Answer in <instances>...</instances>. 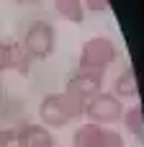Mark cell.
Returning <instances> with one entry per match:
<instances>
[{
    "label": "cell",
    "mask_w": 144,
    "mask_h": 147,
    "mask_svg": "<svg viewBox=\"0 0 144 147\" xmlns=\"http://www.w3.org/2000/svg\"><path fill=\"white\" fill-rule=\"evenodd\" d=\"M82 109H85V103H80L70 93H49V96H44V101L39 106V116L46 129H62L75 116H80Z\"/></svg>",
    "instance_id": "6da1fadb"
},
{
    "label": "cell",
    "mask_w": 144,
    "mask_h": 147,
    "mask_svg": "<svg viewBox=\"0 0 144 147\" xmlns=\"http://www.w3.org/2000/svg\"><path fill=\"white\" fill-rule=\"evenodd\" d=\"M54 44H57V31L52 28V23L46 21H33L28 28H26V36H23V54L28 62H36V59H46L52 57L54 52Z\"/></svg>",
    "instance_id": "7a4b0ae2"
},
{
    "label": "cell",
    "mask_w": 144,
    "mask_h": 147,
    "mask_svg": "<svg viewBox=\"0 0 144 147\" xmlns=\"http://www.w3.org/2000/svg\"><path fill=\"white\" fill-rule=\"evenodd\" d=\"M113 59H116V47H113L108 39L95 36V39L85 41V47H82V54H80V70L103 72Z\"/></svg>",
    "instance_id": "3957f363"
},
{
    "label": "cell",
    "mask_w": 144,
    "mask_h": 147,
    "mask_svg": "<svg viewBox=\"0 0 144 147\" xmlns=\"http://www.w3.org/2000/svg\"><path fill=\"white\" fill-rule=\"evenodd\" d=\"M121 103H119V98L116 96H111V93H98V96H93L88 103H85V109H82V114L90 119V124H113V121H119L121 119Z\"/></svg>",
    "instance_id": "277c9868"
},
{
    "label": "cell",
    "mask_w": 144,
    "mask_h": 147,
    "mask_svg": "<svg viewBox=\"0 0 144 147\" xmlns=\"http://www.w3.org/2000/svg\"><path fill=\"white\" fill-rule=\"evenodd\" d=\"M100 85H103V72H90V70H80L77 75H72L67 80V88L64 93H70L72 98H77L80 103H88L93 96L100 93Z\"/></svg>",
    "instance_id": "5b68a950"
},
{
    "label": "cell",
    "mask_w": 144,
    "mask_h": 147,
    "mask_svg": "<svg viewBox=\"0 0 144 147\" xmlns=\"http://www.w3.org/2000/svg\"><path fill=\"white\" fill-rule=\"evenodd\" d=\"M75 147H124L121 145V137L116 132H108L103 129L100 124H85L75 132Z\"/></svg>",
    "instance_id": "8992f818"
},
{
    "label": "cell",
    "mask_w": 144,
    "mask_h": 147,
    "mask_svg": "<svg viewBox=\"0 0 144 147\" xmlns=\"http://www.w3.org/2000/svg\"><path fill=\"white\" fill-rule=\"evenodd\" d=\"M15 145L18 147H54V137L44 124H23L15 129Z\"/></svg>",
    "instance_id": "52a82bcc"
},
{
    "label": "cell",
    "mask_w": 144,
    "mask_h": 147,
    "mask_svg": "<svg viewBox=\"0 0 144 147\" xmlns=\"http://www.w3.org/2000/svg\"><path fill=\"white\" fill-rule=\"evenodd\" d=\"M26 65H28V59H26L21 44H15V41H0V72H5V70H21V72H26Z\"/></svg>",
    "instance_id": "ba28073f"
},
{
    "label": "cell",
    "mask_w": 144,
    "mask_h": 147,
    "mask_svg": "<svg viewBox=\"0 0 144 147\" xmlns=\"http://www.w3.org/2000/svg\"><path fill=\"white\" fill-rule=\"evenodd\" d=\"M54 8L59 10L62 18H67V21H72V23H82V21H85L82 0H54Z\"/></svg>",
    "instance_id": "9c48e42d"
},
{
    "label": "cell",
    "mask_w": 144,
    "mask_h": 147,
    "mask_svg": "<svg viewBox=\"0 0 144 147\" xmlns=\"http://www.w3.org/2000/svg\"><path fill=\"white\" fill-rule=\"evenodd\" d=\"M137 90H139V85H137V75L126 67V70H124V75H119V78H116V96L131 98V96H137Z\"/></svg>",
    "instance_id": "30bf717a"
},
{
    "label": "cell",
    "mask_w": 144,
    "mask_h": 147,
    "mask_svg": "<svg viewBox=\"0 0 144 147\" xmlns=\"http://www.w3.org/2000/svg\"><path fill=\"white\" fill-rule=\"evenodd\" d=\"M126 127H129L137 137H144V119H142V109H139V106L126 114Z\"/></svg>",
    "instance_id": "8fae6325"
},
{
    "label": "cell",
    "mask_w": 144,
    "mask_h": 147,
    "mask_svg": "<svg viewBox=\"0 0 144 147\" xmlns=\"http://www.w3.org/2000/svg\"><path fill=\"white\" fill-rule=\"evenodd\" d=\"M82 8L93 10V13H103V10H108V0H82Z\"/></svg>",
    "instance_id": "7c38bea8"
},
{
    "label": "cell",
    "mask_w": 144,
    "mask_h": 147,
    "mask_svg": "<svg viewBox=\"0 0 144 147\" xmlns=\"http://www.w3.org/2000/svg\"><path fill=\"white\" fill-rule=\"evenodd\" d=\"M15 142V129H0V147H8Z\"/></svg>",
    "instance_id": "4fadbf2b"
},
{
    "label": "cell",
    "mask_w": 144,
    "mask_h": 147,
    "mask_svg": "<svg viewBox=\"0 0 144 147\" xmlns=\"http://www.w3.org/2000/svg\"><path fill=\"white\" fill-rule=\"evenodd\" d=\"M15 3H21V5H36V3H41V0H15Z\"/></svg>",
    "instance_id": "5bb4252c"
},
{
    "label": "cell",
    "mask_w": 144,
    "mask_h": 147,
    "mask_svg": "<svg viewBox=\"0 0 144 147\" xmlns=\"http://www.w3.org/2000/svg\"><path fill=\"white\" fill-rule=\"evenodd\" d=\"M0 101H3V88H0Z\"/></svg>",
    "instance_id": "9a60e30c"
}]
</instances>
